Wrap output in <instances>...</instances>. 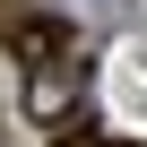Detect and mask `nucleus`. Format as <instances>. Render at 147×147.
I'll list each match as a JSON object with an SVG mask.
<instances>
[{
  "instance_id": "f03ea898",
  "label": "nucleus",
  "mask_w": 147,
  "mask_h": 147,
  "mask_svg": "<svg viewBox=\"0 0 147 147\" xmlns=\"http://www.w3.org/2000/svg\"><path fill=\"white\" fill-rule=\"evenodd\" d=\"M61 147H130V138H104V130H69Z\"/></svg>"
},
{
  "instance_id": "f257e3e1",
  "label": "nucleus",
  "mask_w": 147,
  "mask_h": 147,
  "mask_svg": "<svg viewBox=\"0 0 147 147\" xmlns=\"http://www.w3.org/2000/svg\"><path fill=\"white\" fill-rule=\"evenodd\" d=\"M0 52H9V61H26V78H35V69L69 61V26H61L52 9H26V0H0Z\"/></svg>"
}]
</instances>
